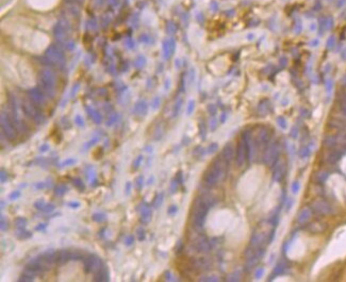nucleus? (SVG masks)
I'll return each mask as SVG.
<instances>
[{"label": "nucleus", "instance_id": "4be33fe9", "mask_svg": "<svg viewBox=\"0 0 346 282\" xmlns=\"http://www.w3.org/2000/svg\"><path fill=\"white\" fill-rule=\"evenodd\" d=\"M15 235L19 240H28V238H30L32 236V233L28 231V230H26L25 228H18L17 231L15 232Z\"/></svg>", "mask_w": 346, "mask_h": 282}, {"label": "nucleus", "instance_id": "7ed1b4c3", "mask_svg": "<svg viewBox=\"0 0 346 282\" xmlns=\"http://www.w3.org/2000/svg\"><path fill=\"white\" fill-rule=\"evenodd\" d=\"M267 224H262L261 225V228H258L256 231L254 232L252 236H251L250 240V246L254 247V248H261L263 247V245L265 244L266 240L268 238V242H270V236H271V232H268L267 228H266Z\"/></svg>", "mask_w": 346, "mask_h": 282}, {"label": "nucleus", "instance_id": "9d476101", "mask_svg": "<svg viewBox=\"0 0 346 282\" xmlns=\"http://www.w3.org/2000/svg\"><path fill=\"white\" fill-rule=\"evenodd\" d=\"M342 156H343V150L342 149H328V151H327V153L324 157V161L325 163L329 164V165H333V164L338 163L341 160Z\"/></svg>", "mask_w": 346, "mask_h": 282}, {"label": "nucleus", "instance_id": "0eeeda50", "mask_svg": "<svg viewBox=\"0 0 346 282\" xmlns=\"http://www.w3.org/2000/svg\"><path fill=\"white\" fill-rule=\"evenodd\" d=\"M83 266L86 272H97L103 267V263L99 257L95 255H90L83 260Z\"/></svg>", "mask_w": 346, "mask_h": 282}, {"label": "nucleus", "instance_id": "a18cd8bd", "mask_svg": "<svg viewBox=\"0 0 346 282\" xmlns=\"http://www.w3.org/2000/svg\"><path fill=\"white\" fill-rule=\"evenodd\" d=\"M133 243H134V237H133V236L129 235L127 238H125V244H126L127 246H131Z\"/></svg>", "mask_w": 346, "mask_h": 282}, {"label": "nucleus", "instance_id": "e433bc0d", "mask_svg": "<svg viewBox=\"0 0 346 282\" xmlns=\"http://www.w3.org/2000/svg\"><path fill=\"white\" fill-rule=\"evenodd\" d=\"M200 281H213V282H216V281H219V279L216 277V276H207V277H202L201 279H200Z\"/></svg>", "mask_w": 346, "mask_h": 282}, {"label": "nucleus", "instance_id": "f8f14e48", "mask_svg": "<svg viewBox=\"0 0 346 282\" xmlns=\"http://www.w3.org/2000/svg\"><path fill=\"white\" fill-rule=\"evenodd\" d=\"M287 173V164L283 160L279 161L274 165L273 170V180L274 182H280Z\"/></svg>", "mask_w": 346, "mask_h": 282}, {"label": "nucleus", "instance_id": "c85d7f7f", "mask_svg": "<svg viewBox=\"0 0 346 282\" xmlns=\"http://www.w3.org/2000/svg\"><path fill=\"white\" fill-rule=\"evenodd\" d=\"M105 218H107V216H105V214H103V213H95V214L93 215V219H94V221H96V223H102V221L105 220Z\"/></svg>", "mask_w": 346, "mask_h": 282}, {"label": "nucleus", "instance_id": "1a4fd4ad", "mask_svg": "<svg viewBox=\"0 0 346 282\" xmlns=\"http://www.w3.org/2000/svg\"><path fill=\"white\" fill-rule=\"evenodd\" d=\"M1 127H2V132L5 135L7 140L10 142H13L16 140V131H15V128L12 124H11L4 116H2L1 118Z\"/></svg>", "mask_w": 346, "mask_h": 282}, {"label": "nucleus", "instance_id": "49530a36", "mask_svg": "<svg viewBox=\"0 0 346 282\" xmlns=\"http://www.w3.org/2000/svg\"><path fill=\"white\" fill-rule=\"evenodd\" d=\"M0 178H1V182L2 183L7 180V175L4 171V169H1V171H0Z\"/></svg>", "mask_w": 346, "mask_h": 282}, {"label": "nucleus", "instance_id": "f257e3e1", "mask_svg": "<svg viewBox=\"0 0 346 282\" xmlns=\"http://www.w3.org/2000/svg\"><path fill=\"white\" fill-rule=\"evenodd\" d=\"M227 164L223 160L222 156L217 157L214 159L213 163L210 165V167L207 169L205 176H203V182L208 187H212L221 180L226 169Z\"/></svg>", "mask_w": 346, "mask_h": 282}, {"label": "nucleus", "instance_id": "a19ab883", "mask_svg": "<svg viewBox=\"0 0 346 282\" xmlns=\"http://www.w3.org/2000/svg\"><path fill=\"white\" fill-rule=\"evenodd\" d=\"M54 210V206L53 204H51V203H47L46 204V207L44 208V210H43V211L45 212V213H51L52 211H53Z\"/></svg>", "mask_w": 346, "mask_h": 282}, {"label": "nucleus", "instance_id": "7c9ffc66", "mask_svg": "<svg viewBox=\"0 0 346 282\" xmlns=\"http://www.w3.org/2000/svg\"><path fill=\"white\" fill-rule=\"evenodd\" d=\"M0 228H1V231H7L9 229V223L7 218H4V216H1V219H0Z\"/></svg>", "mask_w": 346, "mask_h": 282}, {"label": "nucleus", "instance_id": "b1692460", "mask_svg": "<svg viewBox=\"0 0 346 282\" xmlns=\"http://www.w3.org/2000/svg\"><path fill=\"white\" fill-rule=\"evenodd\" d=\"M283 269H284V263L283 262H279L277 264V266H276L275 267V269H274V274H273V276H271V277H270V280L271 279H274V278H276L277 277L278 275H279V274H281V272H283Z\"/></svg>", "mask_w": 346, "mask_h": 282}, {"label": "nucleus", "instance_id": "4468645a", "mask_svg": "<svg viewBox=\"0 0 346 282\" xmlns=\"http://www.w3.org/2000/svg\"><path fill=\"white\" fill-rule=\"evenodd\" d=\"M233 157H234L233 146H232L231 143H228L227 145H225V147L223 148L222 158H223V160L225 161V163H226L227 165H229V164L231 163V161H232V159H233Z\"/></svg>", "mask_w": 346, "mask_h": 282}, {"label": "nucleus", "instance_id": "4c0bfd02", "mask_svg": "<svg viewBox=\"0 0 346 282\" xmlns=\"http://www.w3.org/2000/svg\"><path fill=\"white\" fill-rule=\"evenodd\" d=\"M168 214L169 215H175L177 212H178V207L176 206V204H173V206H171V207L168 208Z\"/></svg>", "mask_w": 346, "mask_h": 282}, {"label": "nucleus", "instance_id": "393cba45", "mask_svg": "<svg viewBox=\"0 0 346 282\" xmlns=\"http://www.w3.org/2000/svg\"><path fill=\"white\" fill-rule=\"evenodd\" d=\"M67 191H68V188H67L66 185L60 184V185H56V188H54V194H56V196H59V197H61Z\"/></svg>", "mask_w": 346, "mask_h": 282}, {"label": "nucleus", "instance_id": "423d86ee", "mask_svg": "<svg viewBox=\"0 0 346 282\" xmlns=\"http://www.w3.org/2000/svg\"><path fill=\"white\" fill-rule=\"evenodd\" d=\"M248 160V150H247V142L245 136H241L238 143L237 151H235V163L239 167H242Z\"/></svg>", "mask_w": 346, "mask_h": 282}, {"label": "nucleus", "instance_id": "f3484780", "mask_svg": "<svg viewBox=\"0 0 346 282\" xmlns=\"http://www.w3.org/2000/svg\"><path fill=\"white\" fill-rule=\"evenodd\" d=\"M151 217H152V213H151L150 208H149L147 204H144V206H143V208H142V211H141V221H142V224H144V225L149 224V223H150V220H151Z\"/></svg>", "mask_w": 346, "mask_h": 282}, {"label": "nucleus", "instance_id": "20e7f679", "mask_svg": "<svg viewBox=\"0 0 346 282\" xmlns=\"http://www.w3.org/2000/svg\"><path fill=\"white\" fill-rule=\"evenodd\" d=\"M311 208L312 212L315 213L319 216H329L333 213V209H332L331 204L329 203L327 200L323 199V198H317L314 199L311 202Z\"/></svg>", "mask_w": 346, "mask_h": 282}, {"label": "nucleus", "instance_id": "37998d69", "mask_svg": "<svg viewBox=\"0 0 346 282\" xmlns=\"http://www.w3.org/2000/svg\"><path fill=\"white\" fill-rule=\"evenodd\" d=\"M75 163H76L75 159H67V160L64 161L61 165L62 166H68V165H73V164H75Z\"/></svg>", "mask_w": 346, "mask_h": 282}, {"label": "nucleus", "instance_id": "473e14b6", "mask_svg": "<svg viewBox=\"0 0 346 282\" xmlns=\"http://www.w3.org/2000/svg\"><path fill=\"white\" fill-rule=\"evenodd\" d=\"M310 151L311 150H310V148L308 146L302 147V148L299 150V157L300 158H307V157L310 154Z\"/></svg>", "mask_w": 346, "mask_h": 282}, {"label": "nucleus", "instance_id": "c756f323", "mask_svg": "<svg viewBox=\"0 0 346 282\" xmlns=\"http://www.w3.org/2000/svg\"><path fill=\"white\" fill-rule=\"evenodd\" d=\"M163 198H164V196H163V194H162V193H161V194H159L158 196L154 198V208H159L160 206H161L162 202H163Z\"/></svg>", "mask_w": 346, "mask_h": 282}, {"label": "nucleus", "instance_id": "13d9d810", "mask_svg": "<svg viewBox=\"0 0 346 282\" xmlns=\"http://www.w3.org/2000/svg\"><path fill=\"white\" fill-rule=\"evenodd\" d=\"M3 207H4V201H1V209H3Z\"/></svg>", "mask_w": 346, "mask_h": 282}, {"label": "nucleus", "instance_id": "72a5a7b5", "mask_svg": "<svg viewBox=\"0 0 346 282\" xmlns=\"http://www.w3.org/2000/svg\"><path fill=\"white\" fill-rule=\"evenodd\" d=\"M137 236L139 241H144L145 237H146V233H145V230L142 228H139L137 231Z\"/></svg>", "mask_w": 346, "mask_h": 282}, {"label": "nucleus", "instance_id": "603ef678", "mask_svg": "<svg viewBox=\"0 0 346 282\" xmlns=\"http://www.w3.org/2000/svg\"><path fill=\"white\" fill-rule=\"evenodd\" d=\"M278 124H279L280 128H282V129H285V128H287V124H285V122L283 120V118H279V120H278Z\"/></svg>", "mask_w": 346, "mask_h": 282}, {"label": "nucleus", "instance_id": "864d4df0", "mask_svg": "<svg viewBox=\"0 0 346 282\" xmlns=\"http://www.w3.org/2000/svg\"><path fill=\"white\" fill-rule=\"evenodd\" d=\"M48 149H49V146L47 144H44V145H42V146L39 147V151H41V152H46V151H48Z\"/></svg>", "mask_w": 346, "mask_h": 282}, {"label": "nucleus", "instance_id": "4d7b16f0", "mask_svg": "<svg viewBox=\"0 0 346 282\" xmlns=\"http://www.w3.org/2000/svg\"><path fill=\"white\" fill-rule=\"evenodd\" d=\"M130 185H131V184H130V183L128 182V183H127V194H128V193H129V191H130Z\"/></svg>", "mask_w": 346, "mask_h": 282}, {"label": "nucleus", "instance_id": "6e6552de", "mask_svg": "<svg viewBox=\"0 0 346 282\" xmlns=\"http://www.w3.org/2000/svg\"><path fill=\"white\" fill-rule=\"evenodd\" d=\"M27 1L30 7L39 11L51 10L59 2V0H27Z\"/></svg>", "mask_w": 346, "mask_h": 282}, {"label": "nucleus", "instance_id": "58836bf2", "mask_svg": "<svg viewBox=\"0 0 346 282\" xmlns=\"http://www.w3.org/2000/svg\"><path fill=\"white\" fill-rule=\"evenodd\" d=\"M142 161H143V157L142 156H139L137 159H135V161L133 162V168L134 169H137V168H139V166L141 165Z\"/></svg>", "mask_w": 346, "mask_h": 282}, {"label": "nucleus", "instance_id": "79ce46f5", "mask_svg": "<svg viewBox=\"0 0 346 282\" xmlns=\"http://www.w3.org/2000/svg\"><path fill=\"white\" fill-rule=\"evenodd\" d=\"M20 192L19 191H15V192H13V193H11L10 194V199L11 200H15V199H17V198H19L20 197Z\"/></svg>", "mask_w": 346, "mask_h": 282}, {"label": "nucleus", "instance_id": "ea45409f", "mask_svg": "<svg viewBox=\"0 0 346 282\" xmlns=\"http://www.w3.org/2000/svg\"><path fill=\"white\" fill-rule=\"evenodd\" d=\"M217 149H218V145H217L216 143L211 144L209 146V148H208V153H214Z\"/></svg>", "mask_w": 346, "mask_h": 282}, {"label": "nucleus", "instance_id": "6ab92c4d", "mask_svg": "<svg viewBox=\"0 0 346 282\" xmlns=\"http://www.w3.org/2000/svg\"><path fill=\"white\" fill-rule=\"evenodd\" d=\"M36 272H33V270H31L30 268H27L26 267V269L22 272V274L20 275L19 277V281L20 282H30V281H33V280L35 279V277H36Z\"/></svg>", "mask_w": 346, "mask_h": 282}, {"label": "nucleus", "instance_id": "a878e982", "mask_svg": "<svg viewBox=\"0 0 346 282\" xmlns=\"http://www.w3.org/2000/svg\"><path fill=\"white\" fill-rule=\"evenodd\" d=\"M99 141H100V136H93L92 139H91L90 141H88V143L84 145L83 149H84V150H86V149L91 148V147H93L94 145H96V144H97Z\"/></svg>", "mask_w": 346, "mask_h": 282}, {"label": "nucleus", "instance_id": "2f4dec72", "mask_svg": "<svg viewBox=\"0 0 346 282\" xmlns=\"http://www.w3.org/2000/svg\"><path fill=\"white\" fill-rule=\"evenodd\" d=\"M73 184L75 185L77 188H79V190H81V191L84 190V184H83L82 180H81V179H79V178H75V179H74V180H73Z\"/></svg>", "mask_w": 346, "mask_h": 282}, {"label": "nucleus", "instance_id": "ddd939ff", "mask_svg": "<svg viewBox=\"0 0 346 282\" xmlns=\"http://www.w3.org/2000/svg\"><path fill=\"white\" fill-rule=\"evenodd\" d=\"M312 213H313V212H312L311 208H310V207H304L299 211V213H298L296 220H297V223L299 225L307 224V223H309L310 219H311Z\"/></svg>", "mask_w": 346, "mask_h": 282}, {"label": "nucleus", "instance_id": "9b49d317", "mask_svg": "<svg viewBox=\"0 0 346 282\" xmlns=\"http://www.w3.org/2000/svg\"><path fill=\"white\" fill-rule=\"evenodd\" d=\"M193 248L194 250L200 253H206L211 249V245H210L209 241L205 236H198L194 240L193 242Z\"/></svg>", "mask_w": 346, "mask_h": 282}, {"label": "nucleus", "instance_id": "3c124183", "mask_svg": "<svg viewBox=\"0 0 346 282\" xmlns=\"http://www.w3.org/2000/svg\"><path fill=\"white\" fill-rule=\"evenodd\" d=\"M47 225L46 224H39V226L35 228V230H37V231H44L45 229H46Z\"/></svg>", "mask_w": 346, "mask_h": 282}, {"label": "nucleus", "instance_id": "aec40b11", "mask_svg": "<svg viewBox=\"0 0 346 282\" xmlns=\"http://www.w3.org/2000/svg\"><path fill=\"white\" fill-rule=\"evenodd\" d=\"M94 280H95V281H101V282L108 281V280H109V270H108V268L103 266L101 269H99L97 272H95Z\"/></svg>", "mask_w": 346, "mask_h": 282}, {"label": "nucleus", "instance_id": "dca6fc26", "mask_svg": "<svg viewBox=\"0 0 346 282\" xmlns=\"http://www.w3.org/2000/svg\"><path fill=\"white\" fill-rule=\"evenodd\" d=\"M268 141H270V134H268V132L265 131V130H262V131L259 132L256 136V140H255L257 146L259 147L265 146L266 144L268 143Z\"/></svg>", "mask_w": 346, "mask_h": 282}, {"label": "nucleus", "instance_id": "c03bdc74", "mask_svg": "<svg viewBox=\"0 0 346 282\" xmlns=\"http://www.w3.org/2000/svg\"><path fill=\"white\" fill-rule=\"evenodd\" d=\"M298 190H299V182H298V181H294L292 184V192L294 193V194H296V193L298 192Z\"/></svg>", "mask_w": 346, "mask_h": 282}, {"label": "nucleus", "instance_id": "09e8293b", "mask_svg": "<svg viewBox=\"0 0 346 282\" xmlns=\"http://www.w3.org/2000/svg\"><path fill=\"white\" fill-rule=\"evenodd\" d=\"M172 188H171V191H172V193H174V192H176V191H177V187H178V180H174L173 182H172Z\"/></svg>", "mask_w": 346, "mask_h": 282}, {"label": "nucleus", "instance_id": "5fc2aeb1", "mask_svg": "<svg viewBox=\"0 0 346 282\" xmlns=\"http://www.w3.org/2000/svg\"><path fill=\"white\" fill-rule=\"evenodd\" d=\"M76 124L78 125V126H80V127L83 126V120L81 119L80 116H77V118H76Z\"/></svg>", "mask_w": 346, "mask_h": 282}, {"label": "nucleus", "instance_id": "2eb2a0df", "mask_svg": "<svg viewBox=\"0 0 346 282\" xmlns=\"http://www.w3.org/2000/svg\"><path fill=\"white\" fill-rule=\"evenodd\" d=\"M71 259V253L68 250H60L56 252V264L63 265Z\"/></svg>", "mask_w": 346, "mask_h": 282}, {"label": "nucleus", "instance_id": "6e6d98bb", "mask_svg": "<svg viewBox=\"0 0 346 282\" xmlns=\"http://www.w3.org/2000/svg\"><path fill=\"white\" fill-rule=\"evenodd\" d=\"M165 277L167 278V279H169V280H173V277H172L171 272H166V274H165Z\"/></svg>", "mask_w": 346, "mask_h": 282}, {"label": "nucleus", "instance_id": "412c9836", "mask_svg": "<svg viewBox=\"0 0 346 282\" xmlns=\"http://www.w3.org/2000/svg\"><path fill=\"white\" fill-rule=\"evenodd\" d=\"M324 143V146L326 147L327 149H333V148H338V140H336V136H326L323 141Z\"/></svg>", "mask_w": 346, "mask_h": 282}, {"label": "nucleus", "instance_id": "cd10ccee", "mask_svg": "<svg viewBox=\"0 0 346 282\" xmlns=\"http://www.w3.org/2000/svg\"><path fill=\"white\" fill-rule=\"evenodd\" d=\"M15 225L17 228H25L26 225H27V219L25 217H17L16 220H15Z\"/></svg>", "mask_w": 346, "mask_h": 282}, {"label": "nucleus", "instance_id": "a211bd4d", "mask_svg": "<svg viewBox=\"0 0 346 282\" xmlns=\"http://www.w3.org/2000/svg\"><path fill=\"white\" fill-rule=\"evenodd\" d=\"M327 228L326 224L322 223V221H313L308 226V230L312 233H319V232L325 231Z\"/></svg>", "mask_w": 346, "mask_h": 282}, {"label": "nucleus", "instance_id": "5701e85b", "mask_svg": "<svg viewBox=\"0 0 346 282\" xmlns=\"http://www.w3.org/2000/svg\"><path fill=\"white\" fill-rule=\"evenodd\" d=\"M329 177V173L326 171V170H321L315 175V181L317 183H324L325 181L328 179Z\"/></svg>", "mask_w": 346, "mask_h": 282}, {"label": "nucleus", "instance_id": "f03ea898", "mask_svg": "<svg viewBox=\"0 0 346 282\" xmlns=\"http://www.w3.org/2000/svg\"><path fill=\"white\" fill-rule=\"evenodd\" d=\"M211 207V202L206 198H198L194 206V214H193V223L197 228H201L205 225L206 217Z\"/></svg>", "mask_w": 346, "mask_h": 282}, {"label": "nucleus", "instance_id": "8fccbe9b", "mask_svg": "<svg viewBox=\"0 0 346 282\" xmlns=\"http://www.w3.org/2000/svg\"><path fill=\"white\" fill-rule=\"evenodd\" d=\"M137 188H139V190H141L142 187H143V177H142V176H140V177L137 178Z\"/></svg>", "mask_w": 346, "mask_h": 282}, {"label": "nucleus", "instance_id": "de8ad7c7", "mask_svg": "<svg viewBox=\"0 0 346 282\" xmlns=\"http://www.w3.org/2000/svg\"><path fill=\"white\" fill-rule=\"evenodd\" d=\"M68 207L74 208V209H77V208L80 207V202L79 201H71V202H68Z\"/></svg>", "mask_w": 346, "mask_h": 282}, {"label": "nucleus", "instance_id": "f704fd0d", "mask_svg": "<svg viewBox=\"0 0 346 282\" xmlns=\"http://www.w3.org/2000/svg\"><path fill=\"white\" fill-rule=\"evenodd\" d=\"M46 202L44 201V200H37V201H35L34 202V208L35 209H37V210H42V211H43V210H44V208L46 207Z\"/></svg>", "mask_w": 346, "mask_h": 282}, {"label": "nucleus", "instance_id": "c9c22d12", "mask_svg": "<svg viewBox=\"0 0 346 282\" xmlns=\"http://www.w3.org/2000/svg\"><path fill=\"white\" fill-rule=\"evenodd\" d=\"M263 274H264V268L263 267L257 268L256 272H255V278H256V279H261L262 276H263Z\"/></svg>", "mask_w": 346, "mask_h": 282}, {"label": "nucleus", "instance_id": "bb28decb", "mask_svg": "<svg viewBox=\"0 0 346 282\" xmlns=\"http://www.w3.org/2000/svg\"><path fill=\"white\" fill-rule=\"evenodd\" d=\"M241 280V272L238 270V272H231L229 276H228V281L230 282H237Z\"/></svg>", "mask_w": 346, "mask_h": 282}, {"label": "nucleus", "instance_id": "39448f33", "mask_svg": "<svg viewBox=\"0 0 346 282\" xmlns=\"http://www.w3.org/2000/svg\"><path fill=\"white\" fill-rule=\"evenodd\" d=\"M280 154V148H279V144L277 142H272L271 144H268V146L266 147L265 151H264L263 156V162L266 166H274L277 162L278 158Z\"/></svg>", "mask_w": 346, "mask_h": 282}]
</instances>
